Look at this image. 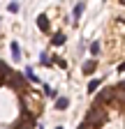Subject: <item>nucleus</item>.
<instances>
[{
	"instance_id": "39448f33",
	"label": "nucleus",
	"mask_w": 125,
	"mask_h": 129,
	"mask_svg": "<svg viewBox=\"0 0 125 129\" xmlns=\"http://www.w3.org/2000/svg\"><path fill=\"white\" fill-rule=\"evenodd\" d=\"M53 46H62V44H65V35H62V32H58V35H53Z\"/></svg>"
},
{
	"instance_id": "9d476101",
	"label": "nucleus",
	"mask_w": 125,
	"mask_h": 129,
	"mask_svg": "<svg viewBox=\"0 0 125 129\" xmlns=\"http://www.w3.org/2000/svg\"><path fill=\"white\" fill-rule=\"evenodd\" d=\"M90 53H93V55L100 53V42H93V44H90Z\"/></svg>"
},
{
	"instance_id": "6e6552de",
	"label": "nucleus",
	"mask_w": 125,
	"mask_h": 129,
	"mask_svg": "<svg viewBox=\"0 0 125 129\" xmlns=\"http://www.w3.org/2000/svg\"><path fill=\"white\" fill-rule=\"evenodd\" d=\"M93 69H95V60H88V62L84 64V72H86V74H90Z\"/></svg>"
},
{
	"instance_id": "ddd939ff",
	"label": "nucleus",
	"mask_w": 125,
	"mask_h": 129,
	"mask_svg": "<svg viewBox=\"0 0 125 129\" xmlns=\"http://www.w3.org/2000/svg\"><path fill=\"white\" fill-rule=\"evenodd\" d=\"M56 129H62V127H56Z\"/></svg>"
},
{
	"instance_id": "1a4fd4ad",
	"label": "nucleus",
	"mask_w": 125,
	"mask_h": 129,
	"mask_svg": "<svg viewBox=\"0 0 125 129\" xmlns=\"http://www.w3.org/2000/svg\"><path fill=\"white\" fill-rule=\"evenodd\" d=\"M39 64H46V67H49V64H51V58L46 55V53H42L39 55Z\"/></svg>"
},
{
	"instance_id": "9b49d317",
	"label": "nucleus",
	"mask_w": 125,
	"mask_h": 129,
	"mask_svg": "<svg viewBox=\"0 0 125 129\" xmlns=\"http://www.w3.org/2000/svg\"><path fill=\"white\" fill-rule=\"evenodd\" d=\"M7 9H9L12 14H16V12H19V3H9V7H7Z\"/></svg>"
},
{
	"instance_id": "f257e3e1",
	"label": "nucleus",
	"mask_w": 125,
	"mask_h": 129,
	"mask_svg": "<svg viewBox=\"0 0 125 129\" xmlns=\"http://www.w3.org/2000/svg\"><path fill=\"white\" fill-rule=\"evenodd\" d=\"M84 9H86V5H84V3H76V5H74V9H72V19H74V23H76V21L81 19Z\"/></svg>"
},
{
	"instance_id": "7ed1b4c3",
	"label": "nucleus",
	"mask_w": 125,
	"mask_h": 129,
	"mask_svg": "<svg viewBox=\"0 0 125 129\" xmlns=\"http://www.w3.org/2000/svg\"><path fill=\"white\" fill-rule=\"evenodd\" d=\"M37 28H39V30H49V19H46L44 14L37 16Z\"/></svg>"
},
{
	"instance_id": "423d86ee",
	"label": "nucleus",
	"mask_w": 125,
	"mask_h": 129,
	"mask_svg": "<svg viewBox=\"0 0 125 129\" xmlns=\"http://www.w3.org/2000/svg\"><path fill=\"white\" fill-rule=\"evenodd\" d=\"M97 88H100V78H93L90 83H88V92H95Z\"/></svg>"
},
{
	"instance_id": "f8f14e48",
	"label": "nucleus",
	"mask_w": 125,
	"mask_h": 129,
	"mask_svg": "<svg viewBox=\"0 0 125 129\" xmlns=\"http://www.w3.org/2000/svg\"><path fill=\"white\" fill-rule=\"evenodd\" d=\"M118 72H125V62H123V64H120V67H118Z\"/></svg>"
},
{
	"instance_id": "0eeeda50",
	"label": "nucleus",
	"mask_w": 125,
	"mask_h": 129,
	"mask_svg": "<svg viewBox=\"0 0 125 129\" xmlns=\"http://www.w3.org/2000/svg\"><path fill=\"white\" fill-rule=\"evenodd\" d=\"M26 74H28V78L33 81V83H39V78L35 76V72H33V67H26Z\"/></svg>"
},
{
	"instance_id": "20e7f679",
	"label": "nucleus",
	"mask_w": 125,
	"mask_h": 129,
	"mask_svg": "<svg viewBox=\"0 0 125 129\" xmlns=\"http://www.w3.org/2000/svg\"><path fill=\"white\" fill-rule=\"evenodd\" d=\"M70 106V99H67V97H60V99H56V108L58 111H65Z\"/></svg>"
},
{
	"instance_id": "f03ea898",
	"label": "nucleus",
	"mask_w": 125,
	"mask_h": 129,
	"mask_svg": "<svg viewBox=\"0 0 125 129\" xmlns=\"http://www.w3.org/2000/svg\"><path fill=\"white\" fill-rule=\"evenodd\" d=\"M9 48H12L14 60H21V46H19V42H12V44H9Z\"/></svg>"
},
{
	"instance_id": "4468645a",
	"label": "nucleus",
	"mask_w": 125,
	"mask_h": 129,
	"mask_svg": "<svg viewBox=\"0 0 125 129\" xmlns=\"http://www.w3.org/2000/svg\"><path fill=\"white\" fill-rule=\"evenodd\" d=\"M39 129H42V127H39Z\"/></svg>"
}]
</instances>
